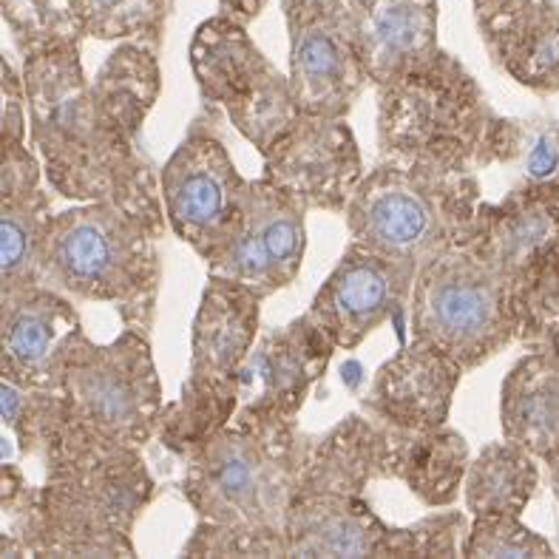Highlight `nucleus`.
I'll list each match as a JSON object with an SVG mask.
<instances>
[{"label": "nucleus", "instance_id": "nucleus-1", "mask_svg": "<svg viewBox=\"0 0 559 559\" xmlns=\"http://www.w3.org/2000/svg\"><path fill=\"white\" fill-rule=\"evenodd\" d=\"M165 222L154 174L108 199L55 213L40 284L78 301L117 305L126 326L148 335L163 282Z\"/></svg>", "mask_w": 559, "mask_h": 559}, {"label": "nucleus", "instance_id": "nucleus-2", "mask_svg": "<svg viewBox=\"0 0 559 559\" xmlns=\"http://www.w3.org/2000/svg\"><path fill=\"white\" fill-rule=\"evenodd\" d=\"M23 83L28 140L60 197L97 202L154 174L140 142L122 140L99 117L80 43L23 55Z\"/></svg>", "mask_w": 559, "mask_h": 559}, {"label": "nucleus", "instance_id": "nucleus-3", "mask_svg": "<svg viewBox=\"0 0 559 559\" xmlns=\"http://www.w3.org/2000/svg\"><path fill=\"white\" fill-rule=\"evenodd\" d=\"M480 202V182L472 168L383 159L364 174L344 213L349 241L418 276L426 264L466 245Z\"/></svg>", "mask_w": 559, "mask_h": 559}, {"label": "nucleus", "instance_id": "nucleus-4", "mask_svg": "<svg viewBox=\"0 0 559 559\" xmlns=\"http://www.w3.org/2000/svg\"><path fill=\"white\" fill-rule=\"evenodd\" d=\"M63 426L43 463L46 472L85 454L142 449L163 418V383L148 335L126 326L108 344L78 335L63 367Z\"/></svg>", "mask_w": 559, "mask_h": 559}, {"label": "nucleus", "instance_id": "nucleus-5", "mask_svg": "<svg viewBox=\"0 0 559 559\" xmlns=\"http://www.w3.org/2000/svg\"><path fill=\"white\" fill-rule=\"evenodd\" d=\"M503 117L475 74L443 49L378 88V148L383 159L452 168L497 165Z\"/></svg>", "mask_w": 559, "mask_h": 559}, {"label": "nucleus", "instance_id": "nucleus-6", "mask_svg": "<svg viewBox=\"0 0 559 559\" xmlns=\"http://www.w3.org/2000/svg\"><path fill=\"white\" fill-rule=\"evenodd\" d=\"M307 435L298 424H230L185 457L182 497L199 520L284 532L301 491Z\"/></svg>", "mask_w": 559, "mask_h": 559}, {"label": "nucleus", "instance_id": "nucleus-7", "mask_svg": "<svg viewBox=\"0 0 559 559\" xmlns=\"http://www.w3.org/2000/svg\"><path fill=\"white\" fill-rule=\"evenodd\" d=\"M262 301L245 284L207 278L193 316L188 381L179 397L165 401L156 429V440L182 461L234 420L241 367L259 338Z\"/></svg>", "mask_w": 559, "mask_h": 559}, {"label": "nucleus", "instance_id": "nucleus-8", "mask_svg": "<svg viewBox=\"0 0 559 559\" xmlns=\"http://www.w3.org/2000/svg\"><path fill=\"white\" fill-rule=\"evenodd\" d=\"M156 495L140 449L85 454L46 472L43 557H136L134 525Z\"/></svg>", "mask_w": 559, "mask_h": 559}, {"label": "nucleus", "instance_id": "nucleus-9", "mask_svg": "<svg viewBox=\"0 0 559 559\" xmlns=\"http://www.w3.org/2000/svg\"><path fill=\"white\" fill-rule=\"evenodd\" d=\"M520 335L518 290L472 250L426 264L409 296V338L477 369Z\"/></svg>", "mask_w": 559, "mask_h": 559}, {"label": "nucleus", "instance_id": "nucleus-10", "mask_svg": "<svg viewBox=\"0 0 559 559\" xmlns=\"http://www.w3.org/2000/svg\"><path fill=\"white\" fill-rule=\"evenodd\" d=\"M188 57L202 103L225 114L259 154L301 117L290 74L270 63L248 28L225 14L197 28Z\"/></svg>", "mask_w": 559, "mask_h": 559}, {"label": "nucleus", "instance_id": "nucleus-11", "mask_svg": "<svg viewBox=\"0 0 559 559\" xmlns=\"http://www.w3.org/2000/svg\"><path fill=\"white\" fill-rule=\"evenodd\" d=\"M207 114L211 106L191 122V131L159 170V193L170 230L205 262L234 230L248 185L207 122Z\"/></svg>", "mask_w": 559, "mask_h": 559}, {"label": "nucleus", "instance_id": "nucleus-12", "mask_svg": "<svg viewBox=\"0 0 559 559\" xmlns=\"http://www.w3.org/2000/svg\"><path fill=\"white\" fill-rule=\"evenodd\" d=\"M307 211L301 199L270 179H248L234 230L207 259V273L245 284L262 298L290 287L305 264Z\"/></svg>", "mask_w": 559, "mask_h": 559}, {"label": "nucleus", "instance_id": "nucleus-13", "mask_svg": "<svg viewBox=\"0 0 559 559\" xmlns=\"http://www.w3.org/2000/svg\"><path fill=\"white\" fill-rule=\"evenodd\" d=\"M284 14L298 108L347 117L369 83L355 43L353 0H284Z\"/></svg>", "mask_w": 559, "mask_h": 559}, {"label": "nucleus", "instance_id": "nucleus-14", "mask_svg": "<svg viewBox=\"0 0 559 559\" xmlns=\"http://www.w3.org/2000/svg\"><path fill=\"white\" fill-rule=\"evenodd\" d=\"M335 341L310 319V312L284 326L259 333L241 367L239 424H296L312 386L326 376Z\"/></svg>", "mask_w": 559, "mask_h": 559}, {"label": "nucleus", "instance_id": "nucleus-15", "mask_svg": "<svg viewBox=\"0 0 559 559\" xmlns=\"http://www.w3.org/2000/svg\"><path fill=\"white\" fill-rule=\"evenodd\" d=\"M262 159V177L301 199L310 211H347L367 174L347 117L301 111Z\"/></svg>", "mask_w": 559, "mask_h": 559}, {"label": "nucleus", "instance_id": "nucleus-16", "mask_svg": "<svg viewBox=\"0 0 559 559\" xmlns=\"http://www.w3.org/2000/svg\"><path fill=\"white\" fill-rule=\"evenodd\" d=\"M415 273L376 250L349 241L341 262L324 278L310 305V319L335 341V347L353 353L383 321L395 319L401 341L406 330L401 324L409 312V296Z\"/></svg>", "mask_w": 559, "mask_h": 559}, {"label": "nucleus", "instance_id": "nucleus-17", "mask_svg": "<svg viewBox=\"0 0 559 559\" xmlns=\"http://www.w3.org/2000/svg\"><path fill=\"white\" fill-rule=\"evenodd\" d=\"M466 248L518 290L559 253V197L520 185L500 202H480Z\"/></svg>", "mask_w": 559, "mask_h": 559}, {"label": "nucleus", "instance_id": "nucleus-18", "mask_svg": "<svg viewBox=\"0 0 559 559\" xmlns=\"http://www.w3.org/2000/svg\"><path fill=\"white\" fill-rule=\"evenodd\" d=\"M80 333L83 324L71 298L46 284L0 305V376L60 392L66 358Z\"/></svg>", "mask_w": 559, "mask_h": 559}, {"label": "nucleus", "instance_id": "nucleus-19", "mask_svg": "<svg viewBox=\"0 0 559 559\" xmlns=\"http://www.w3.org/2000/svg\"><path fill=\"white\" fill-rule=\"evenodd\" d=\"M463 372L454 358L409 338L372 376L364 409L395 429H438L447 426Z\"/></svg>", "mask_w": 559, "mask_h": 559}, {"label": "nucleus", "instance_id": "nucleus-20", "mask_svg": "<svg viewBox=\"0 0 559 559\" xmlns=\"http://www.w3.org/2000/svg\"><path fill=\"white\" fill-rule=\"evenodd\" d=\"M358 55L372 85H386L438 46V0H353Z\"/></svg>", "mask_w": 559, "mask_h": 559}, {"label": "nucleus", "instance_id": "nucleus-21", "mask_svg": "<svg viewBox=\"0 0 559 559\" xmlns=\"http://www.w3.org/2000/svg\"><path fill=\"white\" fill-rule=\"evenodd\" d=\"M390 477V432L372 415H347L324 435H307L298 495L361 497Z\"/></svg>", "mask_w": 559, "mask_h": 559}, {"label": "nucleus", "instance_id": "nucleus-22", "mask_svg": "<svg viewBox=\"0 0 559 559\" xmlns=\"http://www.w3.org/2000/svg\"><path fill=\"white\" fill-rule=\"evenodd\" d=\"M390 528L364 495H298L284 525L287 557H383Z\"/></svg>", "mask_w": 559, "mask_h": 559}, {"label": "nucleus", "instance_id": "nucleus-23", "mask_svg": "<svg viewBox=\"0 0 559 559\" xmlns=\"http://www.w3.org/2000/svg\"><path fill=\"white\" fill-rule=\"evenodd\" d=\"M390 432V477L401 480L429 509H447L461 497L472 452L461 432L438 429H395Z\"/></svg>", "mask_w": 559, "mask_h": 559}, {"label": "nucleus", "instance_id": "nucleus-24", "mask_svg": "<svg viewBox=\"0 0 559 559\" xmlns=\"http://www.w3.org/2000/svg\"><path fill=\"white\" fill-rule=\"evenodd\" d=\"M500 426L539 461L559 452V355L532 349L511 367L500 386Z\"/></svg>", "mask_w": 559, "mask_h": 559}, {"label": "nucleus", "instance_id": "nucleus-25", "mask_svg": "<svg viewBox=\"0 0 559 559\" xmlns=\"http://www.w3.org/2000/svg\"><path fill=\"white\" fill-rule=\"evenodd\" d=\"M491 60L523 88L559 92V7L532 0L518 14L480 32Z\"/></svg>", "mask_w": 559, "mask_h": 559}, {"label": "nucleus", "instance_id": "nucleus-26", "mask_svg": "<svg viewBox=\"0 0 559 559\" xmlns=\"http://www.w3.org/2000/svg\"><path fill=\"white\" fill-rule=\"evenodd\" d=\"M163 92V74L151 46L122 40L92 80V97L99 117L114 134L140 142L142 126L148 120Z\"/></svg>", "mask_w": 559, "mask_h": 559}, {"label": "nucleus", "instance_id": "nucleus-27", "mask_svg": "<svg viewBox=\"0 0 559 559\" xmlns=\"http://www.w3.org/2000/svg\"><path fill=\"white\" fill-rule=\"evenodd\" d=\"M51 222L49 193L40 185L0 197V305L43 287L40 264Z\"/></svg>", "mask_w": 559, "mask_h": 559}, {"label": "nucleus", "instance_id": "nucleus-28", "mask_svg": "<svg viewBox=\"0 0 559 559\" xmlns=\"http://www.w3.org/2000/svg\"><path fill=\"white\" fill-rule=\"evenodd\" d=\"M537 457L511 440H495L468 463L466 483H463L466 511L472 518H489V514L523 518V511L537 495Z\"/></svg>", "mask_w": 559, "mask_h": 559}, {"label": "nucleus", "instance_id": "nucleus-29", "mask_svg": "<svg viewBox=\"0 0 559 559\" xmlns=\"http://www.w3.org/2000/svg\"><path fill=\"white\" fill-rule=\"evenodd\" d=\"M497 165L518 168L520 185L559 197V120H509L497 136Z\"/></svg>", "mask_w": 559, "mask_h": 559}, {"label": "nucleus", "instance_id": "nucleus-30", "mask_svg": "<svg viewBox=\"0 0 559 559\" xmlns=\"http://www.w3.org/2000/svg\"><path fill=\"white\" fill-rule=\"evenodd\" d=\"M0 420L23 454L46 457L63 426V392L0 378Z\"/></svg>", "mask_w": 559, "mask_h": 559}, {"label": "nucleus", "instance_id": "nucleus-31", "mask_svg": "<svg viewBox=\"0 0 559 559\" xmlns=\"http://www.w3.org/2000/svg\"><path fill=\"white\" fill-rule=\"evenodd\" d=\"M0 511H3V534L0 554L14 557H43V500L40 486H32L23 468L3 461L0 466Z\"/></svg>", "mask_w": 559, "mask_h": 559}, {"label": "nucleus", "instance_id": "nucleus-32", "mask_svg": "<svg viewBox=\"0 0 559 559\" xmlns=\"http://www.w3.org/2000/svg\"><path fill=\"white\" fill-rule=\"evenodd\" d=\"M85 35L97 40H142L154 49L163 37L170 0H74Z\"/></svg>", "mask_w": 559, "mask_h": 559}, {"label": "nucleus", "instance_id": "nucleus-33", "mask_svg": "<svg viewBox=\"0 0 559 559\" xmlns=\"http://www.w3.org/2000/svg\"><path fill=\"white\" fill-rule=\"evenodd\" d=\"M3 21L23 55L85 37L74 0H3Z\"/></svg>", "mask_w": 559, "mask_h": 559}, {"label": "nucleus", "instance_id": "nucleus-34", "mask_svg": "<svg viewBox=\"0 0 559 559\" xmlns=\"http://www.w3.org/2000/svg\"><path fill=\"white\" fill-rule=\"evenodd\" d=\"M472 514L463 511H438L418 523L395 528L392 525L383 543V557H463V543H466Z\"/></svg>", "mask_w": 559, "mask_h": 559}, {"label": "nucleus", "instance_id": "nucleus-35", "mask_svg": "<svg viewBox=\"0 0 559 559\" xmlns=\"http://www.w3.org/2000/svg\"><path fill=\"white\" fill-rule=\"evenodd\" d=\"M520 335L528 349L559 355V253L518 296Z\"/></svg>", "mask_w": 559, "mask_h": 559}, {"label": "nucleus", "instance_id": "nucleus-36", "mask_svg": "<svg viewBox=\"0 0 559 559\" xmlns=\"http://www.w3.org/2000/svg\"><path fill=\"white\" fill-rule=\"evenodd\" d=\"M466 559H500V557H554V548L546 537L525 528L520 518L509 514H489L472 518L466 543Z\"/></svg>", "mask_w": 559, "mask_h": 559}, {"label": "nucleus", "instance_id": "nucleus-37", "mask_svg": "<svg viewBox=\"0 0 559 559\" xmlns=\"http://www.w3.org/2000/svg\"><path fill=\"white\" fill-rule=\"evenodd\" d=\"M185 557H287V534L248 532L199 520L182 548Z\"/></svg>", "mask_w": 559, "mask_h": 559}, {"label": "nucleus", "instance_id": "nucleus-38", "mask_svg": "<svg viewBox=\"0 0 559 559\" xmlns=\"http://www.w3.org/2000/svg\"><path fill=\"white\" fill-rule=\"evenodd\" d=\"M43 163L26 142L0 140V197L28 191L40 185Z\"/></svg>", "mask_w": 559, "mask_h": 559}, {"label": "nucleus", "instance_id": "nucleus-39", "mask_svg": "<svg viewBox=\"0 0 559 559\" xmlns=\"http://www.w3.org/2000/svg\"><path fill=\"white\" fill-rule=\"evenodd\" d=\"M0 99H3V120H0V140L26 142L28 131V106H26V83L23 74L12 69L3 57L0 69Z\"/></svg>", "mask_w": 559, "mask_h": 559}, {"label": "nucleus", "instance_id": "nucleus-40", "mask_svg": "<svg viewBox=\"0 0 559 559\" xmlns=\"http://www.w3.org/2000/svg\"><path fill=\"white\" fill-rule=\"evenodd\" d=\"M528 3H532V0H475L480 32L497 26V23H503L506 17L518 14L520 9L528 7Z\"/></svg>", "mask_w": 559, "mask_h": 559}, {"label": "nucleus", "instance_id": "nucleus-41", "mask_svg": "<svg viewBox=\"0 0 559 559\" xmlns=\"http://www.w3.org/2000/svg\"><path fill=\"white\" fill-rule=\"evenodd\" d=\"M219 3H222V14H225V17L241 23V26H248L250 21H255V17L262 14V9L267 0H219Z\"/></svg>", "mask_w": 559, "mask_h": 559}, {"label": "nucleus", "instance_id": "nucleus-42", "mask_svg": "<svg viewBox=\"0 0 559 559\" xmlns=\"http://www.w3.org/2000/svg\"><path fill=\"white\" fill-rule=\"evenodd\" d=\"M546 466H548V472H551L554 495H557V500H559V452H554L551 457H548V461H546Z\"/></svg>", "mask_w": 559, "mask_h": 559}]
</instances>
